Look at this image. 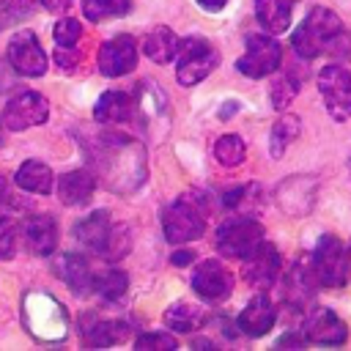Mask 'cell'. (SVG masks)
<instances>
[{
	"instance_id": "1",
	"label": "cell",
	"mask_w": 351,
	"mask_h": 351,
	"mask_svg": "<svg viewBox=\"0 0 351 351\" xmlns=\"http://www.w3.org/2000/svg\"><path fill=\"white\" fill-rule=\"evenodd\" d=\"M88 159L112 192H132L145 181V151L132 137L99 134L96 145H88Z\"/></svg>"
},
{
	"instance_id": "2",
	"label": "cell",
	"mask_w": 351,
	"mask_h": 351,
	"mask_svg": "<svg viewBox=\"0 0 351 351\" xmlns=\"http://www.w3.org/2000/svg\"><path fill=\"white\" fill-rule=\"evenodd\" d=\"M340 41H343V22L329 8H313L291 36L293 52L304 60H313L324 52H335Z\"/></svg>"
},
{
	"instance_id": "3",
	"label": "cell",
	"mask_w": 351,
	"mask_h": 351,
	"mask_svg": "<svg viewBox=\"0 0 351 351\" xmlns=\"http://www.w3.org/2000/svg\"><path fill=\"white\" fill-rule=\"evenodd\" d=\"M74 236L93 252L107 261H118L129 252V230L123 225H112L110 211H93L74 225Z\"/></svg>"
},
{
	"instance_id": "4",
	"label": "cell",
	"mask_w": 351,
	"mask_h": 351,
	"mask_svg": "<svg viewBox=\"0 0 351 351\" xmlns=\"http://www.w3.org/2000/svg\"><path fill=\"white\" fill-rule=\"evenodd\" d=\"M25 326L38 340H63L69 318L58 299L49 293H27L25 296Z\"/></svg>"
},
{
	"instance_id": "5",
	"label": "cell",
	"mask_w": 351,
	"mask_h": 351,
	"mask_svg": "<svg viewBox=\"0 0 351 351\" xmlns=\"http://www.w3.org/2000/svg\"><path fill=\"white\" fill-rule=\"evenodd\" d=\"M348 274H351V261H348L346 244L332 233L321 236L315 255H313L315 282H321L324 288H343L348 282Z\"/></svg>"
},
{
	"instance_id": "6",
	"label": "cell",
	"mask_w": 351,
	"mask_h": 351,
	"mask_svg": "<svg viewBox=\"0 0 351 351\" xmlns=\"http://www.w3.org/2000/svg\"><path fill=\"white\" fill-rule=\"evenodd\" d=\"M219 63V52L214 49L211 41L206 38H186L178 41V69L176 77L181 85H195L200 80H206Z\"/></svg>"
},
{
	"instance_id": "7",
	"label": "cell",
	"mask_w": 351,
	"mask_h": 351,
	"mask_svg": "<svg viewBox=\"0 0 351 351\" xmlns=\"http://www.w3.org/2000/svg\"><path fill=\"white\" fill-rule=\"evenodd\" d=\"M162 228H165V239L170 244H184V241L203 236L206 219H203V211L189 197H178L165 208Z\"/></svg>"
},
{
	"instance_id": "8",
	"label": "cell",
	"mask_w": 351,
	"mask_h": 351,
	"mask_svg": "<svg viewBox=\"0 0 351 351\" xmlns=\"http://www.w3.org/2000/svg\"><path fill=\"white\" fill-rule=\"evenodd\" d=\"M263 239V228L252 217H233L217 230V250L225 258H244Z\"/></svg>"
},
{
	"instance_id": "9",
	"label": "cell",
	"mask_w": 351,
	"mask_h": 351,
	"mask_svg": "<svg viewBox=\"0 0 351 351\" xmlns=\"http://www.w3.org/2000/svg\"><path fill=\"white\" fill-rule=\"evenodd\" d=\"M318 88L324 96V104L335 121H348L351 118V71L346 66H324L318 74Z\"/></svg>"
},
{
	"instance_id": "10",
	"label": "cell",
	"mask_w": 351,
	"mask_h": 351,
	"mask_svg": "<svg viewBox=\"0 0 351 351\" xmlns=\"http://www.w3.org/2000/svg\"><path fill=\"white\" fill-rule=\"evenodd\" d=\"M280 58H282V49H280V44H277V38L255 33V36L247 38V49H244V55L236 60V66H239V71H241L244 77L261 80V77L271 74V71L280 66Z\"/></svg>"
},
{
	"instance_id": "11",
	"label": "cell",
	"mask_w": 351,
	"mask_h": 351,
	"mask_svg": "<svg viewBox=\"0 0 351 351\" xmlns=\"http://www.w3.org/2000/svg\"><path fill=\"white\" fill-rule=\"evenodd\" d=\"M47 118H49V101L36 90L16 93L3 110V126L8 132H22V129L38 126Z\"/></svg>"
},
{
	"instance_id": "12",
	"label": "cell",
	"mask_w": 351,
	"mask_h": 351,
	"mask_svg": "<svg viewBox=\"0 0 351 351\" xmlns=\"http://www.w3.org/2000/svg\"><path fill=\"white\" fill-rule=\"evenodd\" d=\"M8 63L22 77H41L47 71V55L30 30H22L8 44Z\"/></svg>"
},
{
	"instance_id": "13",
	"label": "cell",
	"mask_w": 351,
	"mask_h": 351,
	"mask_svg": "<svg viewBox=\"0 0 351 351\" xmlns=\"http://www.w3.org/2000/svg\"><path fill=\"white\" fill-rule=\"evenodd\" d=\"M99 71L104 77H123L137 66V44L132 36H115L99 47Z\"/></svg>"
},
{
	"instance_id": "14",
	"label": "cell",
	"mask_w": 351,
	"mask_h": 351,
	"mask_svg": "<svg viewBox=\"0 0 351 351\" xmlns=\"http://www.w3.org/2000/svg\"><path fill=\"white\" fill-rule=\"evenodd\" d=\"M192 291L203 302H222L233 291V277L219 261H203L192 271Z\"/></svg>"
},
{
	"instance_id": "15",
	"label": "cell",
	"mask_w": 351,
	"mask_h": 351,
	"mask_svg": "<svg viewBox=\"0 0 351 351\" xmlns=\"http://www.w3.org/2000/svg\"><path fill=\"white\" fill-rule=\"evenodd\" d=\"M244 269H241V274H244V280L250 282V285H261V288H269L274 280H277V274H280V252L269 244V241H258V247L252 250V252H247L244 258Z\"/></svg>"
},
{
	"instance_id": "16",
	"label": "cell",
	"mask_w": 351,
	"mask_h": 351,
	"mask_svg": "<svg viewBox=\"0 0 351 351\" xmlns=\"http://www.w3.org/2000/svg\"><path fill=\"white\" fill-rule=\"evenodd\" d=\"M304 337L318 346H340L346 343L348 329L329 307H313L304 318Z\"/></svg>"
},
{
	"instance_id": "17",
	"label": "cell",
	"mask_w": 351,
	"mask_h": 351,
	"mask_svg": "<svg viewBox=\"0 0 351 351\" xmlns=\"http://www.w3.org/2000/svg\"><path fill=\"white\" fill-rule=\"evenodd\" d=\"M274 318H277V310L271 304V299L266 293H258L244 310L241 315L236 318L239 329L247 335V337H263L271 326H274Z\"/></svg>"
},
{
	"instance_id": "18",
	"label": "cell",
	"mask_w": 351,
	"mask_h": 351,
	"mask_svg": "<svg viewBox=\"0 0 351 351\" xmlns=\"http://www.w3.org/2000/svg\"><path fill=\"white\" fill-rule=\"evenodd\" d=\"M52 271L77 293V296H88L93 291V271L88 266V261L82 255H74V252H66L58 258V263L52 266Z\"/></svg>"
},
{
	"instance_id": "19",
	"label": "cell",
	"mask_w": 351,
	"mask_h": 351,
	"mask_svg": "<svg viewBox=\"0 0 351 351\" xmlns=\"http://www.w3.org/2000/svg\"><path fill=\"white\" fill-rule=\"evenodd\" d=\"M25 244L33 255H49L58 244V225L52 217L47 214H36V217H27L25 219Z\"/></svg>"
},
{
	"instance_id": "20",
	"label": "cell",
	"mask_w": 351,
	"mask_h": 351,
	"mask_svg": "<svg viewBox=\"0 0 351 351\" xmlns=\"http://www.w3.org/2000/svg\"><path fill=\"white\" fill-rule=\"evenodd\" d=\"M96 176L88 170H69L58 178V197L66 206H85L93 197Z\"/></svg>"
},
{
	"instance_id": "21",
	"label": "cell",
	"mask_w": 351,
	"mask_h": 351,
	"mask_svg": "<svg viewBox=\"0 0 351 351\" xmlns=\"http://www.w3.org/2000/svg\"><path fill=\"white\" fill-rule=\"evenodd\" d=\"M137 110H140V121L148 126H156L165 121V110H167V99L159 90V85L154 80H140L137 82Z\"/></svg>"
},
{
	"instance_id": "22",
	"label": "cell",
	"mask_w": 351,
	"mask_h": 351,
	"mask_svg": "<svg viewBox=\"0 0 351 351\" xmlns=\"http://www.w3.org/2000/svg\"><path fill=\"white\" fill-rule=\"evenodd\" d=\"M129 335V326L118 318H90L88 326L82 329L85 346H115L123 343Z\"/></svg>"
},
{
	"instance_id": "23",
	"label": "cell",
	"mask_w": 351,
	"mask_h": 351,
	"mask_svg": "<svg viewBox=\"0 0 351 351\" xmlns=\"http://www.w3.org/2000/svg\"><path fill=\"white\" fill-rule=\"evenodd\" d=\"M134 104H132V96L129 93H121V90H107L99 96L96 107H93V118L99 123H121L132 115Z\"/></svg>"
},
{
	"instance_id": "24",
	"label": "cell",
	"mask_w": 351,
	"mask_h": 351,
	"mask_svg": "<svg viewBox=\"0 0 351 351\" xmlns=\"http://www.w3.org/2000/svg\"><path fill=\"white\" fill-rule=\"evenodd\" d=\"M293 0H255V16L269 33H282L291 25Z\"/></svg>"
},
{
	"instance_id": "25",
	"label": "cell",
	"mask_w": 351,
	"mask_h": 351,
	"mask_svg": "<svg viewBox=\"0 0 351 351\" xmlns=\"http://www.w3.org/2000/svg\"><path fill=\"white\" fill-rule=\"evenodd\" d=\"M16 186H22L25 192H38V195H49L52 192V170L44 165V162H36V159H27L19 165L16 176H14Z\"/></svg>"
},
{
	"instance_id": "26",
	"label": "cell",
	"mask_w": 351,
	"mask_h": 351,
	"mask_svg": "<svg viewBox=\"0 0 351 351\" xmlns=\"http://www.w3.org/2000/svg\"><path fill=\"white\" fill-rule=\"evenodd\" d=\"M143 52H145L154 63H167V60L178 52V38H176V33H173L170 27L159 25V27H154V30L143 38Z\"/></svg>"
},
{
	"instance_id": "27",
	"label": "cell",
	"mask_w": 351,
	"mask_h": 351,
	"mask_svg": "<svg viewBox=\"0 0 351 351\" xmlns=\"http://www.w3.org/2000/svg\"><path fill=\"white\" fill-rule=\"evenodd\" d=\"M203 321H206V313L195 304H186V302H176L165 310V324L176 332H195Z\"/></svg>"
},
{
	"instance_id": "28",
	"label": "cell",
	"mask_w": 351,
	"mask_h": 351,
	"mask_svg": "<svg viewBox=\"0 0 351 351\" xmlns=\"http://www.w3.org/2000/svg\"><path fill=\"white\" fill-rule=\"evenodd\" d=\"M93 291L104 302H121L126 296V291H129V277L121 269H107V271L93 277Z\"/></svg>"
},
{
	"instance_id": "29",
	"label": "cell",
	"mask_w": 351,
	"mask_h": 351,
	"mask_svg": "<svg viewBox=\"0 0 351 351\" xmlns=\"http://www.w3.org/2000/svg\"><path fill=\"white\" fill-rule=\"evenodd\" d=\"M313 285H315V277H310L304 266H293L285 280V299L299 307L313 296Z\"/></svg>"
},
{
	"instance_id": "30",
	"label": "cell",
	"mask_w": 351,
	"mask_h": 351,
	"mask_svg": "<svg viewBox=\"0 0 351 351\" xmlns=\"http://www.w3.org/2000/svg\"><path fill=\"white\" fill-rule=\"evenodd\" d=\"M299 126H302V123H299V118H293V115H282V118L271 126V140H269L271 156H282V154H285L288 143L296 140Z\"/></svg>"
},
{
	"instance_id": "31",
	"label": "cell",
	"mask_w": 351,
	"mask_h": 351,
	"mask_svg": "<svg viewBox=\"0 0 351 351\" xmlns=\"http://www.w3.org/2000/svg\"><path fill=\"white\" fill-rule=\"evenodd\" d=\"M214 156H217V162L225 165V167H236V165H241L244 156H247L244 140H241L239 134H225V137H219L217 145H214Z\"/></svg>"
},
{
	"instance_id": "32",
	"label": "cell",
	"mask_w": 351,
	"mask_h": 351,
	"mask_svg": "<svg viewBox=\"0 0 351 351\" xmlns=\"http://www.w3.org/2000/svg\"><path fill=\"white\" fill-rule=\"evenodd\" d=\"M132 8V0H82V14L93 22L110 19V16H123Z\"/></svg>"
},
{
	"instance_id": "33",
	"label": "cell",
	"mask_w": 351,
	"mask_h": 351,
	"mask_svg": "<svg viewBox=\"0 0 351 351\" xmlns=\"http://www.w3.org/2000/svg\"><path fill=\"white\" fill-rule=\"evenodd\" d=\"M52 36H55V41H58L60 49H71V47L80 41V36H82V25H80L77 19H60V22L55 25Z\"/></svg>"
},
{
	"instance_id": "34",
	"label": "cell",
	"mask_w": 351,
	"mask_h": 351,
	"mask_svg": "<svg viewBox=\"0 0 351 351\" xmlns=\"http://www.w3.org/2000/svg\"><path fill=\"white\" fill-rule=\"evenodd\" d=\"M134 346H137L140 351H148V348L165 351V348H176L178 340H176L173 335H167V332H145V335H140V337L134 340Z\"/></svg>"
},
{
	"instance_id": "35",
	"label": "cell",
	"mask_w": 351,
	"mask_h": 351,
	"mask_svg": "<svg viewBox=\"0 0 351 351\" xmlns=\"http://www.w3.org/2000/svg\"><path fill=\"white\" fill-rule=\"evenodd\" d=\"M14 241H16V230H14V222L0 217V261L11 258L14 255Z\"/></svg>"
},
{
	"instance_id": "36",
	"label": "cell",
	"mask_w": 351,
	"mask_h": 351,
	"mask_svg": "<svg viewBox=\"0 0 351 351\" xmlns=\"http://www.w3.org/2000/svg\"><path fill=\"white\" fill-rule=\"evenodd\" d=\"M33 11V0H0V14L5 19H25Z\"/></svg>"
},
{
	"instance_id": "37",
	"label": "cell",
	"mask_w": 351,
	"mask_h": 351,
	"mask_svg": "<svg viewBox=\"0 0 351 351\" xmlns=\"http://www.w3.org/2000/svg\"><path fill=\"white\" fill-rule=\"evenodd\" d=\"M71 3H74V0H41V5H44L47 11H55V14H58V11H66Z\"/></svg>"
},
{
	"instance_id": "38",
	"label": "cell",
	"mask_w": 351,
	"mask_h": 351,
	"mask_svg": "<svg viewBox=\"0 0 351 351\" xmlns=\"http://www.w3.org/2000/svg\"><path fill=\"white\" fill-rule=\"evenodd\" d=\"M197 5H200L203 11H211V14H214V11H222V8L228 5V0H197Z\"/></svg>"
},
{
	"instance_id": "39",
	"label": "cell",
	"mask_w": 351,
	"mask_h": 351,
	"mask_svg": "<svg viewBox=\"0 0 351 351\" xmlns=\"http://www.w3.org/2000/svg\"><path fill=\"white\" fill-rule=\"evenodd\" d=\"M170 261H173L176 266H186L189 261H195V252H192V250H181V252H176Z\"/></svg>"
},
{
	"instance_id": "40",
	"label": "cell",
	"mask_w": 351,
	"mask_h": 351,
	"mask_svg": "<svg viewBox=\"0 0 351 351\" xmlns=\"http://www.w3.org/2000/svg\"><path fill=\"white\" fill-rule=\"evenodd\" d=\"M277 346H304V340H302V337H296V335H288V337H282Z\"/></svg>"
},
{
	"instance_id": "41",
	"label": "cell",
	"mask_w": 351,
	"mask_h": 351,
	"mask_svg": "<svg viewBox=\"0 0 351 351\" xmlns=\"http://www.w3.org/2000/svg\"><path fill=\"white\" fill-rule=\"evenodd\" d=\"M8 200V178L5 176H0V206Z\"/></svg>"
},
{
	"instance_id": "42",
	"label": "cell",
	"mask_w": 351,
	"mask_h": 351,
	"mask_svg": "<svg viewBox=\"0 0 351 351\" xmlns=\"http://www.w3.org/2000/svg\"><path fill=\"white\" fill-rule=\"evenodd\" d=\"M0 143H3V134H0Z\"/></svg>"
}]
</instances>
